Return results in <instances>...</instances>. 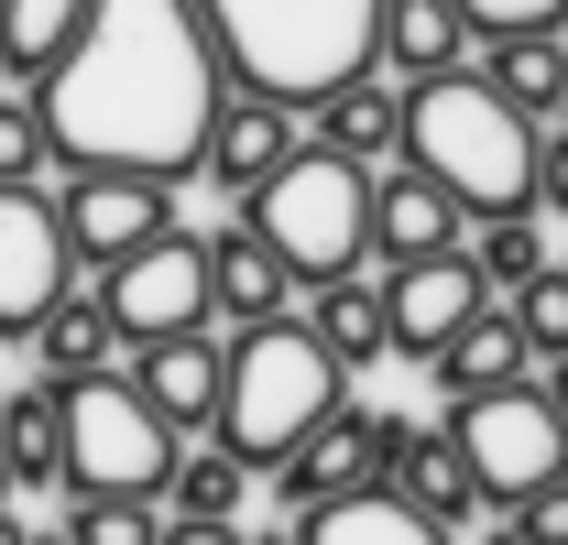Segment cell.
I'll use <instances>...</instances> for the list:
<instances>
[{
	"label": "cell",
	"instance_id": "1",
	"mask_svg": "<svg viewBox=\"0 0 568 545\" xmlns=\"http://www.w3.org/2000/svg\"><path fill=\"white\" fill-rule=\"evenodd\" d=\"M219 99L230 66L197 0H88V33L33 88L67 175H197Z\"/></svg>",
	"mask_w": 568,
	"mask_h": 545
},
{
	"label": "cell",
	"instance_id": "2",
	"mask_svg": "<svg viewBox=\"0 0 568 545\" xmlns=\"http://www.w3.org/2000/svg\"><path fill=\"white\" fill-rule=\"evenodd\" d=\"M197 11L219 33L230 88H263L284 110H317L383 66V0H197Z\"/></svg>",
	"mask_w": 568,
	"mask_h": 545
},
{
	"label": "cell",
	"instance_id": "3",
	"mask_svg": "<svg viewBox=\"0 0 568 545\" xmlns=\"http://www.w3.org/2000/svg\"><path fill=\"white\" fill-rule=\"evenodd\" d=\"M405 164H426L470 218L536 207V121L481 66H448L426 88H405Z\"/></svg>",
	"mask_w": 568,
	"mask_h": 545
},
{
	"label": "cell",
	"instance_id": "4",
	"mask_svg": "<svg viewBox=\"0 0 568 545\" xmlns=\"http://www.w3.org/2000/svg\"><path fill=\"white\" fill-rule=\"evenodd\" d=\"M339 404H351V360H328V339L306 317H274V328H241L230 339V382H219L209 436L241 470H284Z\"/></svg>",
	"mask_w": 568,
	"mask_h": 545
},
{
	"label": "cell",
	"instance_id": "5",
	"mask_svg": "<svg viewBox=\"0 0 568 545\" xmlns=\"http://www.w3.org/2000/svg\"><path fill=\"white\" fill-rule=\"evenodd\" d=\"M241 218L284 251V272H295V284L361 272V263H372V164L328 153V142H295V153H284V175L241 207Z\"/></svg>",
	"mask_w": 568,
	"mask_h": 545
},
{
	"label": "cell",
	"instance_id": "6",
	"mask_svg": "<svg viewBox=\"0 0 568 545\" xmlns=\"http://www.w3.org/2000/svg\"><path fill=\"white\" fill-rule=\"evenodd\" d=\"M175 459H186V436L142 404L121 371L67 382V491H132V502H164Z\"/></svg>",
	"mask_w": 568,
	"mask_h": 545
},
{
	"label": "cell",
	"instance_id": "7",
	"mask_svg": "<svg viewBox=\"0 0 568 545\" xmlns=\"http://www.w3.org/2000/svg\"><path fill=\"white\" fill-rule=\"evenodd\" d=\"M448 436H459V459H470V480H481L493 513H514V502H536L547 480H568V425H558V404H547L536 382L448 404Z\"/></svg>",
	"mask_w": 568,
	"mask_h": 545
},
{
	"label": "cell",
	"instance_id": "8",
	"mask_svg": "<svg viewBox=\"0 0 568 545\" xmlns=\"http://www.w3.org/2000/svg\"><path fill=\"white\" fill-rule=\"evenodd\" d=\"M110 317H121V339H186V328H209L219 317V284H209V240H186V229H164V240H142L132 263H110Z\"/></svg>",
	"mask_w": 568,
	"mask_h": 545
},
{
	"label": "cell",
	"instance_id": "9",
	"mask_svg": "<svg viewBox=\"0 0 568 545\" xmlns=\"http://www.w3.org/2000/svg\"><path fill=\"white\" fill-rule=\"evenodd\" d=\"M67 207L44 186H0V339H33L55 306H67Z\"/></svg>",
	"mask_w": 568,
	"mask_h": 545
},
{
	"label": "cell",
	"instance_id": "10",
	"mask_svg": "<svg viewBox=\"0 0 568 545\" xmlns=\"http://www.w3.org/2000/svg\"><path fill=\"white\" fill-rule=\"evenodd\" d=\"M67 240H77V263H132L142 240H164L175 229V175H67Z\"/></svg>",
	"mask_w": 568,
	"mask_h": 545
},
{
	"label": "cell",
	"instance_id": "11",
	"mask_svg": "<svg viewBox=\"0 0 568 545\" xmlns=\"http://www.w3.org/2000/svg\"><path fill=\"white\" fill-rule=\"evenodd\" d=\"M481 306H503L493 284L470 272V251H426V263H394L383 272V317H394V360H426L448 349Z\"/></svg>",
	"mask_w": 568,
	"mask_h": 545
},
{
	"label": "cell",
	"instance_id": "12",
	"mask_svg": "<svg viewBox=\"0 0 568 545\" xmlns=\"http://www.w3.org/2000/svg\"><path fill=\"white\" fill-rule=\"evenodd\" d=\"M383 436H394V414H383V404H339V414H328V425H317V436L274 470L284 513L306 524V513H328L339 491H372V480H383Z\"/></svg>",
	"mask_w": 568,
	"mask_h": 545
},
{
	"label": "cell",
	"instance_id": "13",
	"mask_svg": "<svg viewBox=\"0 0 568 545\" xmlns=\"http://www.w3.org/2000/svg\"><path fill=\"white\" fill-rule=\"evenodd\" d=\"M121 382H132L142 404L164 414L175 436L186 425H219V382H230V349L209 328H186V339H121Z\"/></svg>",
	"mask_w": 568,
	"mask_h": 545
},
{
	"label": "cell",
	"instance_id": "14",
	"mask_svg": "<svg viewBox=\"0 0 568 545\" xmlns=\"http://www.w3.org/2000/svg\"><path fill=\"white\" fill-rule=\"evenodd\" d=\"M470 240V207L448 197L426 164H383L372 175V263H426V251H459Z\"/></svg>",
	"mask_w": 568,
	"mask_h": 545
},
{
	"label": "cell",
	"instance_id": "15",
	"mask_svg": "<svg viewBox=\"0 0 568 545\" xmlns=\"http://www.w3.org/2000/svg\"><path fill=\"white\" fill-rule=\"evenodd\" d=\"M284 153H295V110H284V99H263V88H230V99H219V121H209L197 175H209V186H230V197L252 207V197L284 175Z\"/></svg>",
	"mask_w": 568,
	"mask_h": 545
},
{
	"label": "cell",
	"instance_id": "16",
	"mask_svg": "<svg viewBox=\"0 0 568 545\" xmlns=\"http://www.w3.org/2000/svg\"><path fill=\"white\" fill-rule=\"evenodd\" d=\"M383 480H394V491L416 502L426 524H448V535H459L470 513H493V502H481V480H470V459H459V436H448V425H405V414H394V436H383Z\"/></svg>",
	"mask_w": 568,
	"mask_h": 545
},
{
	"label": "cell",
	"instance_id": "17",
	"mask_svg": "<svg viewBox=\"0 0 568 545\" xmlns=\"http://www.w3.org/2000/svg\"><path fill=\"white\" fill-rule=\"evenodd\" d=\"M209 284H219V317H230V328L295 317V272H284V251L252 229V218H230V229L209 240Z\"/></svg>",
	"mask_w": 568,
	"mask_h": 545
},
{
	"label": "cell",
	"instance_id": "18",
	"mask_svg": "<svg viewBox=\"0 0 568 545\" xmlns=\"http://www.w3.org/2000/svg\"><path fill=\"white\" fill-rule=\"evenodd\" d=\"M426 371H437L448 404H470V393H514V382L536 371V349H525V328H514V306H481L448 349H426Z\"/></svg>",
	"mask_w": 568,
	"mask_h": 545
},
{
	"label": "cell",
	"instance_id": "19",
	"mask_svg": "<svg viewBox=\"0 0 568 545\" xmlns=\"http://www.w3.org/2000/svg\"><path fill=\"white\" fill-rule=\"evenodd\" d=\"M383 66L405 76V88L470 66V11L459 0H383Z\"/></svg>",
	"mask_w": 568,
	"mask_h": 545
},
{
	"label": "cell",
	"instance_id": "20",
	"mask_svg": "<svg viewBox=\"0 0 568 545\" xmlns=\"http://www.w3.org/2000/svg\"><path fill=\"white\" fill-rule=\"evenodd\" d=\"M317 142L328 153H351V164H405V88H383V76H351L339 99H317Z\"/></svg>",
	"mask_w": 568,
	"mask_h": 545
},
{
	"label": "cell",
	"instance_id": "21",
	"mask_svg": "<svg viewBox=\"0 0 568 545\" xmlns=\"http://www.w3.org/2000/svg\"><path fill=\"white\" fill-rule=\"evenodd\" d=\"M295 535L306 545H448V524H426L394 480H372V491H339L328 513H306Z\"/></svg>",
	"mask_w": 568,
	"mask_h": 545
},
{
	"label": "cell",
	"instance_id": "22",
	"mask_svg": "<svg viewBox=\"0 0 568 545\" xmlns=\"http://www.w3.org/2000/svg\"><path fill=\"white\" fill-rule=\"evenodd\" d=\"M317 306H306V328L328 339V360H394V317H383V272H328V284H306Z\"/></svg>",
	"mask_w": 568,
	"mask_h": 545
},
{
	"label": "cell",
	"instance_id": "23",
	"mask_svg": "<svg viewBox=\"0 0 568 545\" xmlns=\"http://www.w3.org/2000/svg\"><path fill=\"white\" fill-rule=\"evenodd\" d=\"M33 360H44L55 393H67V382H99V371H121V317H110V295H67V306L33 328Z\"/></svg>",
	"mask_w": 568,
	"mask_h": 545
},
{
	"label": "cell",
	"instance_id": "24",
	"mask_svg": "<svg viewBox=\"0 0 568 545\" xmlns=\"http://www.w3.org/2000/svg\"><path fill=\"white\" fill-rule=\"evenodd\" d=\"M481 44H493V55H481V76H493L503 99L547 132V121L568 110V44H558V33H481Z\"/></svg>",
	"mask_w": 568,
	"mask_h": 545
},
{
	"label": "cell",
	"instance_id": "25",
	"mask_svg": "<svg viewBox=\"0 0 568 545\" xmlns=\"http://www.w3.org/2000/svg\"><path fill=\"white\" fill-rule=\"evenodd\" d=\"M77 33H88V0H0V76L44 88Z\"/></svg>",
	"mask_w": 568,
	"mask_h": 545
},
{
	"label": "cell",
	"instance_id": "26",
	"mask_svg": "<svg viewBox=\"0 0 568 545\" xmlns=\"http://www.w3.org/2000/svg\"><path fill=\"white\" fill-rule=\"evenodd\" d=\"M0 459H11V480H67V393L55 382L0 393Z\"/></svg>",
	"mask_w": 568,
	"mask_h": 545
},
{
	"label": "cell",
	"instance_id": "27",
	"mask_svg": "<svg viewBox=\"0 0 568 545\" xmlns=\"http://www.w3.org/2000/svg\"><path fill=\"white\" fill-rule=\"evenodd\" d=\"M459 251H470V272H481L493 295H525L536 272H558V263H547V229H536V207H503V218H470V240H459Z\"/></svg>",
	"mask_w": 568,
	"mask_h": 545
},
{
	"label": "cell",
	"instance_id": "28",
	"mask_svg": "<svg viewBox=\"0 0 568 545\" xmlns=\"http://www.w3.org/2000/svg\"><path fill=\"white\" fill-rule=\"evenodd\" d=\"M241 491H252V470H241L219 436H209V448H186V459H175V480H164L175 524H230V513H241Z\"/></svg>",
	"mask_w": 568,
	"mask_h": 545
},
{
	"label": "cell",
	"instance_id": "29",
	"mask_svg": "<svg viewBox=\"0 0 568 545\" xmlns=\"http://www.w3.org/2000/svg\"><path fill=\"white\" fill-rule=\"evenodd\" d=\"M67 545H164V524H153V502H132V491H67V524H55Z\"/></svg>",
	"mask_w": 568,
	"mask_h": 545
},
{
	"label": "cell",
	"instance_id": "30",
	"mask_svg": "<svg viewBox=\"0 0 568 545\" xmlns=\"http://www.w3.org/2000/svg\"><path fill=\"white\" fill-rule=\"evenodd\" d=\"M44 164H55V132H44L33 88H0V186H44Z\"/></svg>",
	"mask_w": 568,
	"mask_h": 545
},
{
	"label": "cell",
	"instance_id": "31",
	"mask_svg": "<svg viewBox=\"0 0 568 545\" xmlns=\"http://www.w3.org/2000/svg\"><path fill=\"white\" fill-rule=\"evenodd\" d=\"M503 306H514V328H525L536 360H568V263L536 272V284H525V295H503Z\"/></svg>",
	"mask_w": 568,
	"mask_h": 545
},
{
	"label": "cell",
	"instance_id": "32",
	"mask_svg": "<svg viewBox=\"0 0 568 545\" xmlns=\"http://www.w3.org/2000/svg\"><path fill=\"white\" fill-rule=\"evenodd\" d=\"M470 11V33H558L568 0H459Z\"/></svg>",
	"mask_w": 568,
	"mask_h": 545
},
{
	"label": "cell",
	"instance_id": "33",
	"mask_svg": "<svg viewBox=\"0 0 568 545\" xmlns=\"http://www.w3.org/2000/svg\"><path fill=\"white\" fill-rule=\"evenodd\" d=\"M503 524H514V535H525V545H568V480H547L536 502H514Z\"/></svg>",
	"mask_w": 568,
	"mask_h": 545
},
{
	"label": "cell",
	"instance_id": "34",
	"mask_svg": "<svg viewBox=\"0 0 568 545\" xmlns=\"http://www.w3.org/2000/svg\"><path fill=\"white\" fill-rule=\"evenodd\" d=\"M536 207H568V121L536 132Z\"/></svg>",
	"mask_w": 568,
	"mask_h": 545
},
{
	"label": "cell",
	"instance_id": "35",
	"mask_svg": "<svg viewBox=\"0 0 568 545\" xmlns=\"http://www.w3.org/2000/svg\"><path fill=\"white\" fill-rule=\"evenodd\" d=\"M164 545H241V524H164Z\"/></svg>",
	"mask_w": 568,
	"mask_h": 545
},
{
	"label": "cell",
	"instance_id": "36",
	"mask_svg": "<svg viewBox=\"0 0 568 545\" xmlns=\"http://www.w3.org/2000/svg\"><path fill=\"white\" fill-rule=\"evenodd\" d=\"M547 404H558V425H568V360H547V382H536Z\"/></svg>",
	"mask_w": 568,
	"mask_h": 545
},
{
	"label": "cell",
	"instance_id": "37",
	"mask_svg": "<svg viewBox=\"0 0 568 545\" xmlns=\"http://www.w3.org/2000/svg\"><path fill=\"white\" fill-rule=\"evenodd\" d=\"M0 545H33V524H11V513H0Z\"/></svg>",
	"mask_w": 568,
	"mask_h": 545
},
{
	"label": "cell",
	"instance_id": "38",
	"mask_svg": "<svg viewBox=\"0 0 568 545\" xmlns=\"http://www.w3.org/2000/svg\"><path fill=\"white\" fill-rule=\"evenodd\" d=\"M241 545H306V535H295V524H284V535H241Z\"/></svg>",
	"mask_w": 568,
	"mask_h": 545
},
{
	"label": "cell",
	"instance_id": "39",
	"mask_svg": "<svg viewBox=\"0 0 568 545\" xmlns=\"http://www.w3.org/2000/svg\"><path fill=\"white\" fill-rule=\"evenodd\" d=\"M481 545H525V535H514V524H503V535H481Z\"/></svg>",
	"mask_w": 568,
	"mask_h": 545
},
{
	"label": "cell",
	"instance_id": "40",
	"mask_svg": "<svg viewBox=\"0 0 568 545\" xmlns=\"http://www.w3.org/2000/svg\"><path fill=\"white\" fill-rule=\"evenodd\" d=\"M0 491H11V459H0Z\"/></svg>",
	"mask_w": 568,
	"mask_h": 545
},
{
	"label": "cell",
	"instance_id": "41",
	"mask_svg": "<svg viewBox=\"0 0 568 545\" xmlns=\"http://www.w3.org/2000/svg\"><path fill=\"white\" fill-rule=\"evenodd\" d=\"M33 545H67V535H33Z\"/></svg>",
	"mask_w": 568,
	"mask_h": 545
},
{
	"label": "cell",
	"instance_id": "42",
	"mask_svg": "<svg viewBox=\"0 0 568 545\" xmlns=\"http://www.w3.org/2000/svg\"><path fill=\"white\" fill-rule=\"evenodd\" d=\"M558 121H568V110H558Z\"/></svg>",
	"mask_w": 568,
	"mask_h": 545
}]
</instances>
